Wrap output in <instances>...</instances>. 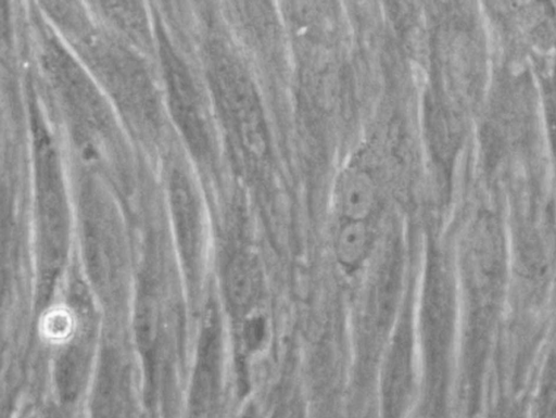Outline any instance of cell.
I'll return each instance as SVG.
<instances>
[{
    "mask_svg": "<svg viewBox=\"0 0 556 418\" xmlns=\"http://www.w3.org/2000/svg\"><path fill=\"white\" fill-rule=\"evenodd\" d=\"M231 292L238 303L248 301L253 292V277L249 266L236 264L231 274Z\"/></svg>",
    "mask_w": 556,
    "mask_h": 418,
    "instance_id": "cell-3",
    "label": "cell"
},
{
    "mask_svg": "<svg viewBox=\"0 0 556 418\" xmlns=\"http://www.w3.org/2000/svg\"><path fill=\"white\" fill-rule=\"evenodd\" d=\"M369 241L365 220H345L336 239L337 257L342 265L356 266L365 256Z\"/></svg>",
    "mask_w": 556,
    "mask_h": 418,
    "instance_id": "cell-2",
    "label": "cell"
},
{
    "mask_svg": "<svg viewBox=\"0 0 556 418\" xmlns=\"http://www.w3.org/2000/svg\"><path fill=\"white\" fill-rule=\"evenodd\" d=\"M337 197L345 219L365 220L375 203L374 179L364 169L346 168L338 179Z\"/></svg>",
    "mask_w": 556,
    "mask_h": 418,
    "instance_id": "cell-1",
    "label": "cell"
}]
</instances>
